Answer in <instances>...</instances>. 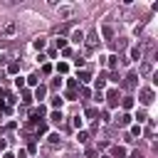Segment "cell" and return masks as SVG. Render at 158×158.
<instances>
[{
	"instance_id": "6da1fadb",
	"label": "cell",
	"mask_w": 158,
	"mask_h": 158,
	"mask_svg": "<svg viewBox=\"0 0 158 158\" xmlns=\"http://www.w3.org/2000/svg\"><path fill=\"white\" fill-rule=\"evenodd\" d=\"M2 32H5V35H12V32H15V25H5V30H2Z\"/></svg>"
}]
</instances>
